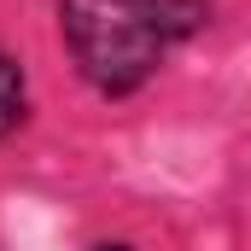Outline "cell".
I'll use <instances>...</instances> for the list:
<instances>
[{
    "mask_svg": "<svg viewBox=\"0 0 251 251\" xmlns=\"http://www.w3.org/2000/svg\"><path fill=\"white\" fill-rule=\"evenodd\" d=\"M53 12L76 76L100 100H134L210 24V0H53Z\"/></svg>",
    "mask_w": 251,
    "mask_h": 251,
    "instance_id": "cell-1",
    "label": "cell"
},
{
    "mask_svg": "<svg viewBox=\"0 0 251 251\" xmlns=\"http://www.w3.org/2000/svg\"><path fill=\"white\" fill-rule=\"evenodd\" d=\"M24 123H29V70L18 53L0 47V140L18 134Z\"/></svg>",
    "mask_w": 251,
    "mask_h": 251,
    "instance_id": "cell-2",
    "label": "cell"
},
{
    "mask_svg": "<svg viewBox=\"0 0 251 251\" xmlns=\"http://www.w3.org/2000/svg\"><path fill=\"white\" fill-rule=\"evenodd\" d=\"M88 251H134V246H128V240H94Z\"/></svg>",
    "mask_w": 251,
    "mask_h": 251,
    "instance_id": "cell-3",
    "label": "cell"
}]
</instances>
